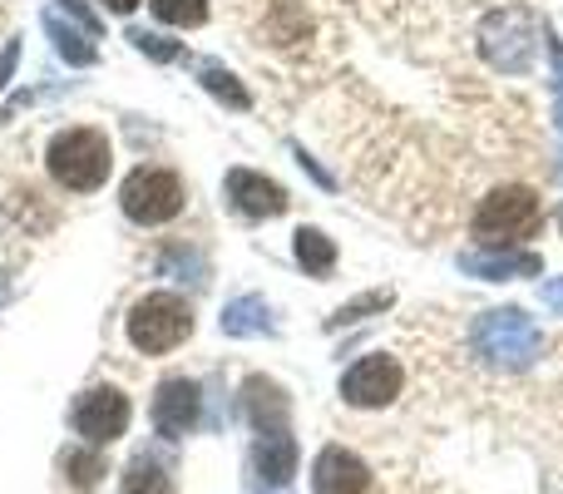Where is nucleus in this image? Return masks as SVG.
Segmentation results:
<instances>
[{
	"mask_svg": "<svg viewBox=\"0 0 563 494\" xmlns=\"http://www.w3.org/2000/svg\"><path fill=\"white\" fill-rule=\"evenodd\" d=\"M470 347L495 371H525L544 356V331L525 307H489L470 327Z\"/></svg>",
	"mask_w": 563,
	"mask_h": 494,
	"instance_id": "1",
	"label": "nucleus"
},
{
	"mask_svg": "<svg viewBox=\"0 0 563 494\" xmlns=\"http://www.w3.org/2000/svg\"><path fill=\"white\" fill-rule=\"evenodd\" d=\"M311 490L317 494H366L371 490V470L361 455H351L346 446H327L311 465Z\"/></svg>",
	"mask_w": 563,
	"mask_h": 494,
	"instance_id": "11",
	"label": "nucleus"
},
{
	"mask_svg": "<svg viewBox=\"0 0 563 494\" xmlns=\"http://www.w3.org/2000/svg\"><path fill=\"white\" fill-rule=\"evenodd\" d=\"M148 6H154V15L164 20V25H178V30L208 20V0H148Z\"/></svg>",
	"mask_w": 563,
	"mask_h": 494,
	"instance_id": "21",
	"label": "nucleus"
},
{
	"mask_svg": "<svg viewBox=\"0 0 563 494\" xmlns=\"http://www.w3.org/2000/svg\"><path fill=\"white\" fill-rule=\"evenodd\" d=\"M198 75H203V89H208V95H218L228 109H247V105H253V95L238 85L233 69H223V65H213V59H203V65H198Z\"/></svg>",
	"mask_w": 563,
	"mask_h": 494,
	"instance_id": "20",
	"label": "nucleus"
},
{
	"mask_svg": "<svg viewBox=\"0 0 563 494\" xmlns=\"http://www.w3.org/2000/svg\"><path fill=\"white\" fill-rule=\"evenodd\" d=\"M253 470H257V480H263V485H273V490H287L291 485V475H297V440H291V430L257 436Z\"/></svg>",
	"mask_w": 563,
	"mask_h": 494,
	"instance_id": "13",
	"label": "nucleus"
},
{
	"mask_svg": "<svg viewBox=\"0 0 563 494\" xmlns=\"http://www.w3.org/2000/svg\"><path fill=\"white\" fill-rule=\"evenodd\" d=\"M534 45H539V30L525 10H495L479 25V55L495 69H505V75H525L534 65Z\"/></svg>",
	"mask_w": 563,
	"mask_h": 494,
	"instance_id": "5",
	"label": "nucleus"
},
{
	"mask_svg": "<svg viewBox=\"0 0 563 494\" xmlns=\"http://www.w3.org/2000/svg\"><path fill=\"white\" fill-rule=\"evenodd\" d=\"M188 331H194V311H188V301L174 297V292H148V297H139L134 311H129V341H134L144 356L174 351L178 341H188Z\"/></svg>",
	"mask_w": 563,
	"mask_h": 494,
	"instance_id": "3",
	"label": "nucleus"
},
{
	"mask_svg": "<svg viewBox=\"0 0 563 494\" xmlns=\"http://www.w3.org/2000/svg\"><path fill=\"white\" fill-rule=\"evenodd\" d=\"M559 223H563V213H559Z\"/></svg>",
	"mask_w": 563,
	"mask_h": 494,
	"instance_id": "29",
	"label": "nucleus"
},
{
	"mask_svg": "<svg viewBox=\"0 0 563 494\" xmlns=\"http://www.w3.org/2000/svg\"><path fill=\"white\" fill-rule=\"evenodd\" d=\"M223 188H228V204H233L243 218H253V223L277 218L282 208H287V188L273 184L267 174H253V168H233Z\"/></svg>",
	"mask_w": 563,
	"mask_h": 494,
	"instance_id": "10",
	"label": "nucleus"
},
{
	"mask_svg": "<svg viewBox=\"0 0 563 494\" xmlns=\"http://www.w3.org/2000/svg\"><path fill=\"white\" fill-rule=\"evenodd\" d=\"M544 213H539V198L534 188H519V184H505L475 208V223L470 233L489 248H509V243H525V238L539 233Z\"/></svg>",
	"mask_w": 563,
	"mask_h": 494,
	"instance_id": "2",
	"label": "nucleus"
},
{
	"mask_svg": "<svg viewBox=\"0 0 563 494\" xmlns=\"http://www.w3.org/2000/svg\"><path fill=\"white\" fill-rule=\"evenodd\" d=\"M119 494H174V480H168V470L154 455H139V460H129Z\"/></svg>",
	"mask_w": 563,
	"mask_h": 494,
	"instance_id": "17",
	"label": "nucleus"
},
{
	"mask_svg": "<svg viewBox=\"0 0 563 494\" xmlns=\"http://www.w3.org/2000/svg\"><path fill=\"white\" fill-rule=\"evenodd\" d=\"M223 331L228 337H267L273 331V307L263 297H238L223 307Z\"/></svg>",
	"mask_w": 563,
	"mask_h": 494,
	"instance_id": "16",
	"label": "nucleus"
},
{
	"mask_svg": "<svg viewBox=\"0 0 563 494\" xmlns=\"http://www.w3.org/2000/svg\"><path fill=\"white\" fill-rule=\"evenodd\" d=\"M119 204H124V213L134 218V223L154 228V223L178 218V208H184V184H178L168 168H134V174L124 178V188H119Z\"/></svg>",
	"mask_w": 563,
	"mask_h": 494,
	"instance_id": "6",
	"label": "nucleus"
},
{
	"mask_svg": "<svg viewBox=\"0 0 563 494\" xmlns=\"http://www.w3.org/2000/svg\"><path fill=\"white\" fill-rule=\"evenodd\" d=\"M243 406L247 420H253L257 436H273V430H287V391L267 376H253L243 386Z\"/></svg>",
	"mask_w": 563,
	"mask_h": 494,
	"instance_id": "14",
	"label": "nucleus"
},
{
	"mask_svg": "<svg viewBox=\"0 0 563 494\" xmlns=\"http://www.w3.org/2000/svg\"><path fill=\"white\" fill-rule=\"evenodd\" d=\"M460 272L485 282H509V277H539L544 257L539 252H519V248H479V252H460Z\"/></svg>",
	"mask_w": 563,
	"mask_h": 494,
	"instance_id": "12",
	"label": "nucleus"
},
{
	"mask_svg": "<svg viewBox=\"0 0 563 494\" xmlns=\"http://www.w3.org/2000/svg\"><path fill=\"white\" fill-rule=\"evenodd\" d=\"M45 30H49V40H55V50L69 59V65H89V59L99 55V45H95V30L89 25H79L75 15H65V10H49L45 15Z\"/></svg>",
	"mask_w": 563,
	"mask_h": 494,
	"instance_id": "15",
	"label": "nucleus"
},
{
	"mask_svg": "<svg viewBox=\"0 0 563 494\" xmlns=\"http://www.w3.org/2000/svg\"><path fill=\"white\" fill-rule=\"evenodd\" d=\"M544 307H549V311H559V317H563V277L544 282Z\"/></svg>",
	"mask_w": 563,
	"mask_h": 494,
	"instance_id": "26",
	"label": "nucleus"
},
{
	"mask_svg": "<svg viewBox=\"0 0 563 494\" xmlns=\"http://www.w3.org/2000/svg\"><path fill=\"white\" fill-rule=\"evenodd\" d=\"M549 55H554V119H559V134H563V45L549 40Z\"/></svg>",
	"mask_w": 563,
	"mask_h": 494,
	"instance_id": "24",
	"label": "nucleus"
},
{
	"mask_svg": "<svg viewBox=\"0 0 563 494\" xmlns=\"http://www.w3.org/2000/svg\"><path fill=\"white\" fill-rule=\"evenodd\" d=\"M400 381H406L400 361L376 351V356H361L356 366L341 376V400H346V406H361V410L390 406V400L400 396Z\"/></svg>",
	"mask_w": 563,
	"mask_h": 494,
	"instance_id": "8",
	"label": "nucleus"
},
{
	"mask_svg": "<svg viewBox=\"0 0 563 494\" xmlns=\"http://www.w3.org/2000/svg\"><path fill=\"white\" fill-rule=\"evenodd\" d=\"M15 65H20V40H10V45L0 50V89L10 85V75H15Z\"/></svg>",
	"mask_w": 563,
	"mask_h": 494,
	"instance_id": "25",
	"label": "nucleus"
},
{
	"mask_svg": "<svg viewBox=\"0 0 563 494\" xmlns=\"http://www.w3.org/2000/svg\"><path fill=\"white\" fill-rule=\"evenodd\" d=\"M104 6H109V10H119V15H124V10H134L139 0H104Z\"/></svg>",
	"mask_w": 563,
	"mask_h": 494,
	"instance_id": "27",
	"label": "nucleus"
},
{
	"mask_svg": "<svg viewBox=\"0 0 563 494\" xmlns=\"http://www.w3.org/2000/svg\"><path fill=\"white\" fill-rule=\"evenodd\" d=\"M69 426H75V436H85L89 446H109V440H119L129 430V396L114 386L85 391V396L75 400V410H69Z\"/></svg>",
	"mask_w": 563,
	"mask_h": 494,
	"instance_id": "7",
	"label": "nucleus"
},
{
	"mask_svg": "<svg viewBox=\"0 0 563 494\" xmlns=\"http://www.w3.org/2000/svg\"><path fill=\"white\" fill-rule=\"evenodd\" d=\"M380 307H390V292H366V297H356L351 307H341L331 321L341 327V321H356V317H366V311H380Z\"/></svg>",
	"mask_w": 563,
	"mask_h": 494,
	"instance_id": "23",
	"label": "nucleus"
},
{
	"mask_svg": "<svg viewBox=\"0 0 563 494\" xmlns=\"http://www.w3.org/2000/svg\"><path fill=\"white\" fill-rule=\"evenodd\" d=\"M198 410H203V396L188 376H168L158 381V396H154V430L164 440H178L198 426Z\"/></svg>",
	"mask_w": 563,
	"mask_h": 494,
	"instance_id": "9",
	"label": "nucleus"
},
{
	"mask_svg": "<svg viewBox=\"0 0 563 494\" xmlns=\"http://www.w3.org/2000/svg\"><path fill=\"white\" fill-rule=\"evenodd\" d=\"M59 470H65V480H69V485H75L79 494L99 490V480H104V460H99L95 450H79V446L59 450Z\"/></svg>",
	"mask_w": 563,
	"mask_h": 494,
	"instance_id": "19",
	"label": "nucleus"
},
{
	"mask_svg": "<svg viewBox=\"0 0 563 494\" xmlns=\"http://www.w3.org/2000/svg\"><path fill=\"white\" fill-rule=\"evenodd\" d=\"M297 262L311 277H327L336 267V243H331L321 228H297Z\"/></svg>",
	"mask_w": 563,
	"mask_h": 494,
	"instance_id": "18",
	"label": "nucleus"
},
{
	"mask_svg": "<svg viewBox=\"0 0 563 494\" xmlns=\"http://www.w3.org/2000/svg\"><path fill=\"white\" fill-rule=\"evenodd\" d=\"M253 494H263V490H253ZM267 494H291V490H267Z\"/></svg>",
	"mask_w": 563,
	"mask_h": 494,
	"instance_id": "28",
	"label": "nucleus"
},
{
	"mask_svg": "<svg viewBox=\"0 0 563 494\" xmlns=\"http://www.w3.org/2000/svg\"><path fill=\"white\" fill-rule=\"evenodd\" d=\"M49 174L55 184L75 188V194H89L109 178V139L99 129H69L49 144Z\"/></svg>",
	"mask_w": 563,
	"mask_h": 494,
	"instance_id": "4",
	"label": "nucleus"
},
{
	"mask_svg": "<svg viewBox=\"0 0 563 494\" xmlns=\"http://www.w3.org/2000/svg\"><path fill=\"white\" fill-rule=\"evenodd\" d=\"M129 40H134V45L144 50V55H154V59H178V55H184V50L168 45V40H164V35H154V30H129Z\"/></svg>",
	"mask_w": 563,
	"mask_h": 494,
	"instance_id": "22",
	"label": "nucleus"
}]
</instances>
